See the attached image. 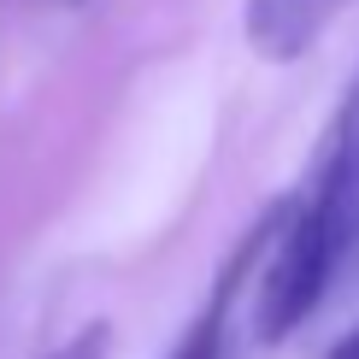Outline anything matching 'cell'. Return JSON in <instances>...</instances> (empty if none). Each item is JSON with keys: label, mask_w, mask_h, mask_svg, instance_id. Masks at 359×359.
I'll return each mask as SVG.
<instances>
[{"label": "cell", "mask_w": 359, "mask_h": 359, "mask_svg": "<svg viewBox=\"0 0 359 359\" xmlns=\"http://www.w3.org/2000/svg\"><path fill=\"white\" fill-rule=\"evenodd\" d=\"M277 218V248L265 259L259 294H253V336L265 348L289 341L324 306V294L336 289V277L348 271L359 248V77L336 112L312 189L289 201Z\"/></svg>", "instance_id": "6da1fadb"}, {"label": "cell", "mask_w": 359, "mask_h": 359, "mask_svg": "<svg viewBox=\"0 0 359 359\" xmlns=\"http://www.w3.org/2000/svg\"><path fill=\"white\" fill-rule=\"evenodd\" d=\"M341 6L348 0H248V12H242L248 48L259 59H271V65H289L324 36V24Z\"/></svg>", "instance_id": "7a4b0ae2"}, {"label": "cell", "mask_w": 359, "mask_h": 359, "mask_svg": "<svg viewBox=\"0 0 359 359\" xmlns=\"http://www.w3.org/2000/svg\"><path fill=\"white\" fill-rule=\"evenodd\" d=\"M248 259H253V242L230 259L224 283L212 289V301L194 312V324L183 330V341L171 348V359H230V306H236V289H242V277H248Z\"/></svg>", "instance_id": "3957f363"}, {"label": "cell", "mask_w": 359, "mask_h": 359, "mask_svg": "<svg viewBox=\"0 0 359 359\" xmlns=\"http://www.w3.org/2000/svg\"><path fill=\"white\" fill-rule=\"evenodd\" d=\"M112 353V330L107 324H83L77 336H65L53 353H41V359H107Z\"/></svg>", "instance_id": "277c9868"}, {"label": "cell", "mask_w": 359, "mask_h": 359, "mask_svg": "<svg viewBox=\"0 0 359 359\" xmlns=\"http://www.w3.org/2000/svg\"><path fill=\"white\" fill-rule=\"evenodd\" d=\"M330 359H359V324H353V330H348V336H341L336 348H330Z\"/></svg>", "instance_id": "5b68a950"}]
</instances>
